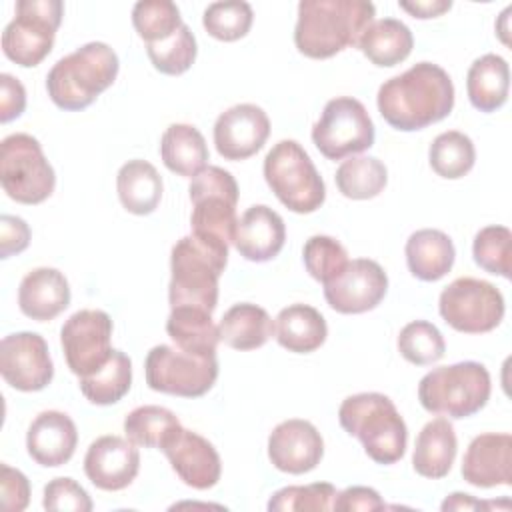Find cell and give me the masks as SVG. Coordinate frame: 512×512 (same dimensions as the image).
Segmentation results:
<instances>
[{
  "label": "cell",
  "instance_id": "cell-1",
  "mask_svg": "<svg viewBox=\"0 0 512 512\" xmlns=\"http://www.w3.org/2000/svg\"><path fill=\"white\" fill-rule=\"evenodd\" d=\"M378 112L396 130L414 132L444 120L454 108V84L444 68L418 62L388 78L376 96Z\"/></svg>",
  "mask_w": 512,
  "mask_h": 512
},
{
  "label": "cell",
  "instance_id": "cell-2",
  "mask_svg": "<svg viewBox=\"0 0 512 512\" xmlns=\"http://www.w3.org/2000/svg\"><path fill=\"white\" fill-rule=\"evenodd\" d=\"M376 8L366 0H302L294 28L300 54L324 60L358 46L364 30L374 22Z\"/></svg>",
  "mask_w": 512,
  "mask_h": 512
},
{
  "label": "cell",
  "instance_id": "cell-3",
  "mask_svg": "<svg viewBox=\"0 0 512 512\" xmlns=\"http://www.w3.org/2000/svg\"><path fill=\"white\" fill-rule=\"evenodd\" d=\"M118 68V54L108 44L88 42L50 68L48 96L62 110H84L114 84Z\"/></svg>",
  "mask_w": 512,
  "mask_h": 512
},
{
  "label": "cell",
  "instance_id": "cell-4",
  "mask_svg": "<svg viewBox=\"0 0 512 512\" xmlns=\"http://www.w3.org/2000/svg\"><path fill=\"white\" fill-rule=\"evenodd\" d=\"M340 426L356 436L376 464H394L406 452L408 428L394 402L380 392L348 396L338 408Z\"/></svg>",
  "mask_w": 512,
  "mask_h": 512
},
{
  "label": "cell",
  "instance_id": "cell-5",
  "mask_svg": "<svg viewBox=\"0 0 512 512\" xmlns=\"http://www.w3.org/2000/svg\"><path fill=\"white\" fill-rule=\"evenodd\" d=\"M228 262V250L210 246L196 236L180 238L170 252V308L192 306L214 312L218 304V278Z\"/></svg>",
  "mask_w": 512,
  "mask_h": 512
},
{
  "label": "cell",
  "instance_id": "cell-6",
  "mask_svg": "<svg viewBox=\"0 0 512 512\" xmlns=\"http://www.w3.org/2000/svg\"><path fill=\"white\" fill-rule=\"evenodd\" d=\"M492 392L490 374L484 364L466 360L440 366L422 376L418 400L430 414H442L454 420L480 412Z\"/></svg>",
  "mask_w": 512,
  "mask_h": 512
},
{
  "label": "cell",
  "instance_id": "cell-7",
  "mask_svg": "<svg viewBox=\"0 0 512 512\" xmlns=\"http://www.w3.org/2000/svg\"><path fill=\"white\" fill-rule=\"evenodd\" d=\"M188 192L192 200V236L220 250H228L238 224V184L234 176L220 166H206L192 178Z\"/></svg>",
  "mask_w": 512,
  "mask_h": 512
},
{
  "label": "cell",
  "instance_id": "cell-8",
  "mask_svg": "<svg viewBox=\"0 0 512 512\" xmlns=\"http://www.w3.org/2000/svg\"><path fill=\"white\" fill-rule=\"evenodd\" d=\"M264 178L274 196L296 214L316 212L326 186L308 152L296 140H280L264 158Z\"/></svg>",
  "mask_w": 512,
  "mask_h": 512
},
{
  "label": "cell",
  "instance_id": "cell-9",
  "mask_svg": "<svg viewBox=\"0 0 512 512\" xmlns=\"http://www.w3.org/2000/svg\"><path fill=\"white\" fill-rule=\"evenodd\" d=\"M0 182L4 192L20 204H40L54 192V168L34 136L16 132L2 140Z\"/></svg>",
  "mask_w": 512,
  "mask_h": 512
},
{
  "label": "cell",
  "instance_id": "cell-10",
  "mask_svg": "<svg viewBox=\"0 0 512 512\" xmlns=\"http://www.w3.org/2000/svg\"><path fill=\"white\" fill-rule=\"evenodd\" d=\"M60 0H18L16 16L2 32V52L22 68L38 66L52 50L62 22Z\"/></svg>",
  "mask_w": 512,
  "mask_h": 512
},
{
  "label": "cell",
  "instance_id": "cell-11",
  "mask_svg": "<svg viewBox=\"0 0 512 512\" xmlns=\"http://www.w3.org/2000/svg\"><path fill=\"white\" fill-rule=\"evenodd\" d=\"M146 384L162 394L198 398L204 396L218 378L216 356H196L180 348L158 344L144 362Z\"/></svg>",
  "mask_w": 512,
  "mask_h": 512
},
{
  "label": "cell",
  "instance_id": "cell-12",
  "mask_svg": "<svg viewBox=\"0 0 512 512\" xmlns=\"http://www.w3.org/2000/svg\"><path fill=\"white\" fill-rule=\"evenodd\" d=\"M312 142L328 160H342L374 144V122L360 100L338 96L326 102L312 126Z\"/></svg>",
  "mask_w": 512,
  "mask_h": 512
},
{
  "label": "cell",
  "instance_id": "cell-13",
  "mask_svg": "<svg viewBox=\"0 0 512 512\" xmlns=\"http://www.w3.org/2000/svg\"><path fill=\"white\" fill-rule=\"evenodd\" d=\"M440 316L448 326L464 334L494 330L504 318L502 292L480 278L462 276L450 282L438 300Z\"/></svg>",
  "mask_w": 512,
  "mask_h": 512
},
{
  "label": "cell",
  "instance_id": "cell-14",
  "mask_svg": "<svg viewBox=\"0 0 512 512\" xmlns=\"http://www.w3.org/2000/svg\"><path fill=\"white\" fill-rule=\"evenodd\" d=\"M110 340L112 318L104 310L86 308L74 312L60 330V344L70 372L84 378L100 370L114 352Z\"/></svg>",
  "mask_w": 512,
  "mask_h": 512
},
{
  "label": "cell",
  "instance_id": "cell-15",
  "mask_svg": "<svg viewBox=\"0 0 512 512\" xmlns=\"http://www.w3.org/2000/svg\"><path fill=\"white\" fill-rule=\"evenodd\" d=\"M0 374L14 390L38 392L54 376L46 340L36 332L8 334L0 342Z\"/></svg>",
  "mask_w": 512,
  "mask_h": 512
},
{
  "label": "cell",
  "instance_id": "cell-16",
  "mask_svg": "<svg viewBox=\"0 0 512 512\" xmlns=\"http://www.w3.org/2000/svg\"><path fill=\"white\" fill-rule=\"evenodd\" d=\"M388 290L384 268L368 258L348 260L344 270L324 284L328 306L340 314H362L374 310Z\"/></svg>",
  "mask_w": 512,
  "mask_h": 512
},
{
  "label": "cell",
  "instance_id": "cell-17",
  "mask_svg": "<svg viewBox=\"0 0 512 512\" xmlns=\"http://www.w3.org/2000/svg\"><path fill=\"white\" fill-rule=\"evenodd\" d=\"M270 136V120L256 104H236L224 110L214 124V144L224 160L254 156Z\"/></svg>",
  "mask_w": 512,
  "mask_h": 512
},
{
  "label": "cell",
  "instance_id": "cell-18",
  "mask_svg": "<svg viewBox=\"0 0 512 512\" xmlns=\"http://www.w3.org/2000/svg\"><path fill=\"white\" fill-rule=\"evenodd\" d=\"M322 456L324 440L308 420H284L268 436V458L280 472L306 474L320 464Z\"/></svg>",
  "mask_w": 512,
  "mask_h": 512
},
{
  "label": "cell",
  "instance_id": "cell-19",
  "mask_svg": "<svg viewBox=\"0 0 512 512\" xmlns=\"http://www.w3.org/2000/svg\"><path fill=\"white\" fill-rule=\"evenodd\" d=\"M138 470L140 452L128 438L112 434L100 436L90 444L84 456V472L100 490H124L138 476Z\"/></svg>",
  "mask_w": 512,
  "mask_h": 512
},
{
  "label": "cell",
  "instance_id": "cell-20",
  "mask_svg": "<svg viewBox=\"0 0 512 512\" xmlns=\"http://www.w3.org/2000/svg\"><path fill=\"white\" fill-rule=\"evenodd\" d=\"M462 478L476 488L512 484V436L486 432L476 436L462 458Z\"/></svg>",
  "mask_w": 512,
  "mask_h": 512
},
{
  "label": "cell",
  "instance_id": "cell-21",
  "mask_svg": "<svg viewBox=\"0 0 512 512\" xmlns=\"http://www.w3.org/2000/svg\"><path fill=\"white\" fill-rule=\"evenodd\" d=\"M162 452L186 486L208 490L218 484L222 462L216 448L204 436L182 428Z\"/></svg>",
  "mask_w": 512,
  "mask_h": 512
},
{
  "label": "cell",
  "instance_id": "cell-22",
  "mask_svg": "<svg viewBox=\"0 0 512 512\" xmlns=\"http://www.w3.org/2000/svg\"><path fill=\"white\" fill-rule=\"evenodd\" d=\"M284 240L282 216L266 204H254L238 218L232 244L246 260L268 262L280 254Z\"/></svg>",
  "mask_w": 512,
  "mask_h": 512
},
{
  "label": "cell",
  "instance_id": "cell-23",
  "mask_svg": "<svg viewBox=\"0 0 512 512\" xmlns=\"http://www.w3.org/2000/svg\"><path fill=\"white\" fill-rule=\"evenodd\" d=\"M76 444V424L68 414L58 410L40 412L26 432V450L30 458L46 468L66 464L74 456Z\"/></svg>",
  "mask_w": 512,
  "mask_h": 512
},
{
  "label": "cell",
  "instance_id": "cell-24",
  "mask_svg": "<svg viewBox=\"0 0 512 512\" xmlns=\"http://www.w3.org/2000/svg\"><path fill=\"white\" fill-rule=\"evenodd\" d=\"M70 304V286L66 276L56 268L30 270L18 288V306L24 316L46 322L62 314Z\"/></svg>",
  "mask_w": 512,
  "mask_h": 512
},
{
  "label": "cell",
  "instance_id": "cell-25",
  "mask_svg": "<svg viewBox=\"0 0 512 512\" xmlns=\"http://www.w3.org/2000/svg\"><path fill=\"white\" fill-rule=\"evenodd\" d=\"M458 440L454 426L448 418H434L416 436L414 454H412V466L416 474L440 480L444 478L456 458Z\"/></svg>",
  "mask_w": 512,
  "mask_h": 512
},
{
  "label": "cell",
  "instance_id": "cell-26",
  "mask_svg": "<svg viewBox=\"0 0 512 512\" xmlns=\"http://www.w3.org/2000/svg\"><path fill=\"white\" fill-rule=\"evenodd\" d=\"M404 252L408 270L412 276L424 282H436L444 278L452 270L456 258L450 236L436 228H422L410 234Z\"/></svg>",
  "mask_w": 512,
  "mask_h": 512
},
{
  "label": "cell",
  "instance_id": "cell-27",
  "mask_svg": "<svg viewBox=\"0 0 512 512\" xmlns=\"http://www.w3.org/2000/svg\"><path fill=\"white\" fill-rule=\"evenodd\" d=\"M274 334L278 344L288 352L308 354L324 344L328 326L324 316L314 306L290 304L278 312Z\"/></svg>",
  "mask_w": 512,
  "mask_h": 512
},
{
  "label": "cell",
  "instance_id": "cell-28",
  "mask_svg": "<svg viewBox=\"0 0 512 512\" xmlns=\"http://www.w3.org/2000/svg\"><path fill=\"white\" fill-rule=\"evenodd\" d=\"M160 156L170 172L194 178L206 168L208 146L196 126L170 124L160 140Z\"/></svg>",
  "mask_w": 512,
  "mask_h": 512
},
{
  "label": "cell",
  "instance_id": "cell-29",
  "mask_svg": "<svg viewBox=\"0 0 512 512\" xmlns=\"http://www.w3.org/2000/svg\"><path fill=\"white\" fill-rule=\"evenodd\" d=\"M510 68L498 54H484L476 58L466 76V90L470 104L480 112H494L508 100Z\"/></svg>",
  "mask_w": 512,
  "mask_h": 512
},
{
  "label": "cell",
  "instance_id": "cell-30",
  "mask_svg": "<svg viewBox=\"0 0 512 512\" xmlns=\"http://www.w3.org/2000/svg\"><path fill=\"white\" fill-rule=\"evenodd\" d=\"M122 206L136 216L152 214L162 200V176L146 160H128L116 176Z\"/></svg>",
  "mask_w": 512,
  "mask_h": 512
},
{
  "label": "cell",
  "instance_id": "cell-31",
  "mask_svg": "<svg viewBox=\"0 0 512 512\" xmlns=\"http://www.w3.org/2000/svg\"><path fill=\"white\" fill-rule=\"evenodd\" d=\"M166 332L174 340L176 348L196 356H216L220 342L218 326L212 314L192 306H178L170 310L166 320Z\"/></svg>",
  "mask_w": 512,
  "mask_h": 512
},
{
  "label": "cell",
  "instance_id": "cell-32",
  "mask_svg": "<svg viewBox=\"0 0 512 512\" xmlns=\"http://www.w3.org/2000/svg\"><path fill=\"white\" fill-rule=\"evenodd\" d=\"M218 332L226 346L234 350H254L272 338L274 322L264 308L240 302L224 312Z\"/></svg>",
  "mask_w": 512,
  "mask_h": 512
},
{
  "label": "cell",
  "instance_id": "cell-33",
  "mask_svg": "<svg viewBox=\"0 0 512 512\" xmlns=\"http://www.w3.org/2000/svg\"><path fill=\"white\" fill-rule=\"evenodd\" d=\"M414 46L410 28L396 18L372 22L358 40L360 52L376 66L388 68L404 62Z\"/></svg>",
  "mask_w": 512,
  "mask_h": 512
},
{
  "label": "cell",
  "instance_id": "cell-34",
  "mask_svg": "<svg viewBox=\"0 0 512 512\" xmlns=\"http://www.w3.org/2000/svg\"><path fill=\"white\" fill-rule=\"evenodd\" d=\"M182 430L178 416L156 404L138 406L124 418V432L130 442L144 448L164 450Z\"/></svg>",
  "mask_w": 512,
  "mask_h": 512
},
{
  "label": "cell",
  "instance_id": "cell-35",
  "mask_svg": "<svg viewBox=\"0 0 512 512\" xmlns=\"http://www.w3.org/2000/svg\"><path fill=\"white\" fill-rule=\"evenodd\" d=\"M132 386V362L122 350H114L108 362L90 376L80 378V390L88 402L110 406L122 400Z\"/></svg>",
  "mask_w": 512,
  "mask_h": 512
},
{
  "label": "cell",
  "instance_id": "cell-36",
  "mask_svg": "<svg viewBox=\"0 0 512 512\" xmlns=\"http://www.w3.org/2000/svg\"><path fill=\"white\" fill-rule=\"evenodd\" d=\"M334 180L342 196L350 200H368L384 190L388 170L374 156H350L338 166Z\"/></svg>",
  "mask_w": 512,
  "mask_h": 512
},
{
  "label": "cell",
  "instance_id": "cell-37",
  "mask_svg": "<svg viewBox=\"0 0 512 512\" xmlns=\"http://www.w3.org/2000/svg\"><path fill=\"white\" fill-rule=\"evenodd\" d=\"M428 160L438 176L456 180L472 170L476 162V150L470 136L458 130H448L432 140Z\"/></svg>",
  "mask_w": 512,
  "mask_h": 512
},
{
  "label": "cell",
  "instance_id": "cell-38",
  "mask_svg": "<svg viewBox=\"0 0 512 512\" xmlns=\"http://www.w3.org/2000/svg\"><path fill=\"white\" fill-rule=\"evenodd\" d=\"M132 24L146 44H154L170 38L184 22L174 2L140 0L132 8Z\"/></svg>",
  "mask_w": 512,
  "mask_h": 512
},
{
  "label": "cell",
  "instance_id": "cell-39",
  "mask_svg": "<svg viewBox=\"0 0 512 512\" xmlns=\"http://www.w3.org/2000/svg\"><path fill=\"white\" fill-rule=\"evenodd\" d=\"M254 20L252 6L244 0L212 2L202 16L206 32L222 42H234L248 34Z\"/></svg>",
  "mask_w": 512,
  "mask_h": 512
},
{
  "label": "cell",
  "instance_id": "cell-40",
  "mask_svg": "<svg viewBox=\"0 0 512 512\" xmlns=\"http://www.w3.org/2000/svg\"><path fill=\"white\" fill-rule=\"evenodd\" d=\"M398 350L404 360L416 366L438 362L446 352L442 332L428 320L408 322L398 334Z\"/></svg>",
  "mask_w": 512,
  "mask_h": 512
},
{
  "label": "cell",
  "instance_id": "cell-41",
  "mask_svg": "<svg viewBox=\"0 0 512 512\" xmlns=\"http://www.w3.org/2000/svg\"><path fill=\"white\" fill-rule=\"evenodd\" d=\"M152 66L168 76L184 74L196 60V38L186 24H182L170 38L154 44H146Z\"/></svg>",
  "mask_w": 512,
  "mask_h": 512
},
{
  "label": "cell",
  "instance_id": "cell-42",
  "mask_svg": "<svg viewBox=\"0 0 512 512\" xmlns=\"http://www.w3.org/2000/svg\"><path fill=\"white\" fill-rule=\"evenodd\" d=\"M474 262L496 276L510 278L512 258V232L506 226H486L474 236L472 244Z\"/></svg>",
  "mask_w": 512,
  "mask_h": 512
},
{
  "label": "cell",
  "instance_id": "cell-43",
  "mask_svg": "<svg viewBox=\"0 0 512 512\" xmlns=\"http://www.w3.org/2000/svg\"><path fill=\"white\" fill-rule=\"evenodd\" d=\"M302 260L308 274L314 280L326 284L344 270L348 264V252L336 238L316 234L306 240L302 248Z\"/></svg>",
  "mask_w": 512,
  "mask_h": 512
},
{
  "label": "cell",
  "instance_id": "cell-44",
  "mask_svg": "<svg viewBox=\"0 0 512 512\" xmlns=\"http://www.w3.org/2000/svg\"><path fill=\"white\" fill-rule=\"evenodd\" d=\"M336 488L330 482H314L308 486H286L268 500L270 512H304V510H334Z\"/></svg>",
  "mask_w": 512,
  "mask_h": 512
},
{
  "label": "cell",
  "instance_id": "cell-45",
  "mask_svg": "<svg viewBox=\"0 0 512 512\" xmlns=\"http://www.w3.org/2000/svg\"><path fill=\"white\" fill-rule=\"evenodd\" d=\"M42 506L46 510H64V512H90L92 500L88 492L68 476H60L50 480L44 486Z\"/></svg>",
  "mask_w": 512,
  "mask_h": 512
},
{
  "label": "cell",
  "instance_id": "cell-46",
  "mask_svg": "<svg viewBox=\"0 0 512 512\" xmlns=\"http://www.w3.org/2000/svg\"><path fill=\"white\" fill-rule=\"evenodd\" d=\"M0 496H2V506L10 512H22L28 502H30V482L28 478L8 466L2 464L0 466Z\"/></svg>",
  "mask_w": 512,
  "mask_h": 512
},
{
  "label": "cell",
  "instance_id": "cell-47",
  "mask_svg": "<svg viewBox=\"0 0 512 512\" xmlns=\"http://www.w3.org/2000/svg\"><path fill=\"white\" fill-rule=\"evenodd\" d=\"M30 244V228L28 224L10 214H2L0 218V258H10L14 254H20Z\"/></svg>",
  "mask_w": 512,
  "mask_h": 512
},
{
  "label": "cell",
  "instance_id": "cell-48",
  "mask_svg": "<svg viewBox=\"0 0 512 512\" xmlns=\"http://www.w3.org/2000/svg\"><path fill=\"white\" fill-rule=\"evenodd\" d=\"M26 108V90L12 74H0V122L18 118Z\"/></svg>",
  "mask_w": 512,
  "mask_h": 512
},
{
  "label": "cell",
  "instance_id": "cell-49",
  "mask_svg": "<svg viewBox=\"0 0 512 512\" xmlns=\"http://www.w3.org/2000/svg\"><path fill=\"white\" fill-rule=\"evenodd\" d=\"M384 508L386 504L380 498V494L368 486H350L340 494H336V500H334V510L372 512V510H384Z\"/></svg>",
  "mask_w": 512,
  "mask_h": 512
},
{
  "label": "cell",
  "instance_id": "cell-50",
  "mask_svg": "<svg viewBox=\"0 0 512 512\" xmlns=\"http://www.w3.org/2000/svg\"><path fill=\"white\" fill-rule=\"evenodd\" d=\"M402 10H406L414 18H436L452 8L450 0H414V2H398Z\"/></svg>",
  "mask_w": 512,
  "mask_h": 512
},
{
  "label": "cell",
  "instance_id": "cell-51",
  "mask_svg": "<svg viewBox=\"0 0 512 512\" xmlns=\"http://www.w3.org/2000/svg\"><path fill=\"white\" fill-rule=\"evenodd\" d=\"M444 512L448 510H480V508H488L486 502H480L476 498H472L470 494H464V492H454L450 494L442 506H440Z\"/></svg>",
  "mask_w": 512,
  "mask_h": 512
}]
</instances>
